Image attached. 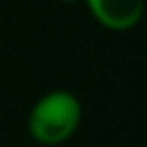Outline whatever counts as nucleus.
<instances>
[{
	"instance_id": "nucleus-1",
	"label": "nucleus",
	"mask_w": 147,
	"mask_h": 147,
	"mask_svg": "<svg viewBox=\"0 0 147 147\" xmlns=\"http://www.w3.org/2000/svg\"><path fill=\"white\" fill-rule=\"evenodd\" d=\"M83 106L80 99L69 90L44 92L28 113V133L44 147H57L67 142L80 126Z\"/></svg>"
},
{
	"instance_id": "nucleus-3",
	"label": "nucleus",
	"mask_w": 147,
	"mask_h": 147,
	"mask_svg": "<svg viewBox=\"0 0 147 147\" xmlns=\"http://www.w3.org/2000/svg\"><path fill=\"white\" fill-rule=\"evenodd\" d=\"M62 2H83V0H62Z\"/></svg>"
},
{
	"instance_id": "nucleus-2",
	"label": "nucleus",
	"mask_w": 147,
	"mask_h": 147,
	"mask_svg": "<svg viewBox=\"0 0 147 147\" xmlns=\"http://www.w3.org/2000/svg\"><path fill=\"white\" fill-rule=\"evenodd\" d=\"M92 18L113 32L136 28L145 14V0H83Z\"/></svg>"
}]
</instances>
